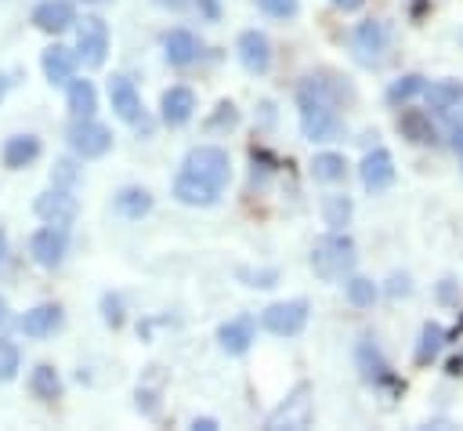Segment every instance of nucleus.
<instances>
[{"instance_id":"obj_36","label":"nucleus","mask_w":463,"mask_h":431,"mask_svg":"<svg viewBox=\"0 0 463 431\" xmlns=\"http://www.w3.org/2000/svg\"><path fill=\"white\" fill-rule=\"evenodd\" d=\"M387 293H391V297H405V293H412V283H409V275H391V283H387Z\"/></svg>"},{"instance_id":"obj_30","label":"nucleus","mask_w":463,"mask_h":431,"mask_svg":"<svg viewBox=\"0 0 463 431\" xmlns=\"http://www.w3.org/2000/svg\"><path fill=\"white\" fill-rule=\"evenodd\" d=\"M351 199L347 196H326V203H322V217H326V225L329 228H344L347 221H351Z\"/></svg>"},{"instance_id":"obj_39","label":"nucleus","mask_w":463,"mask_h":431,"mask_svg":"<svg viewBox=\"0 0 463 431\" xmlns=\"http://www.w3.org/2000/svg\"><path fill=\"white\" fill-rule=\"evenodd\" d=\"M445 373H449V377H459V373H463V355H452V359L445 362Z\"/></svg>"},{"instance_id":"obj_12","label":"nucleus","mask_w":463,"mask_h":431,"mask_svg":"<svg viewBox=\"0 0 463 431\" xmlns=\"http://www.w3.org/2000/svg\"><path fill=\"white\" fill-rule=\"evenodd\" d=\"M72 22H76L72 0H43V4H36V11H33V25H36L40 33H65Z\"/></svg>"},{"instance_id":"obj_35","label":"nucleus","mask_w":463,"mask_h":431,"mask_svg":"<svg viewBox=\"0 0 463 431\" xmlns=\"http://www.w3.org/2000/svg\"><path fill=\"white\" fill-rule=\"evenodd\" d=\"M242 279H250L246 286H275V268H268V272H239Z\"/></svg>"},{"instance_id":"obj_8","label":"nucleus","mask_w":463,"mask_h":431,"mask_svg":"<svg viewBox=\"0 0 463 431\" xmlns=\"http://www.w3.org/2000/svg\"><path fill=\"white\" fill-rule=\"evenodd\" d=\"M76 51H80L83 65H90V69H98V65L105 62V54H109V25H105L98 14H90V18L80 22Z\"/></svg>"},{"instance_id":"obj_10","label":"nucleus","mask_w":463,"mask_h":431,"mask_svg":"<svg viewBox=\"0 0 463 431\" xmlns=\"http://www.w3.org/2000/svg\"><path fill=\"white\" fill-rule=\"evenodd\" d=\"M235 47H239V62H242L246 72L260 76V72L271 69V40H268L260 29H246Z\"/></svg>"},{"instance_id":"obj_33","label":"nucleus","mask_w":463,"mask_h":431,"mask_svg":"<svg viewBox=\"0 0 463 431\" xmlns=\"http://www.w3.org/2000/svg\"><path fill=\"white\" fill-rule=\"evenodd\" d=\"M257 4H260V11L271 14V18H293L297 7H300V0H257Z\"/></svg>"},{"instance_id":"obj_6","label":"nucleus","mask_w":463,"mask_h":431,"mask_svg":"<svg viewBox=\"0 0 463 431\" xmlns=\"http://www.w3.org/2000/svg\"><path fill=\"white\" fill-rule=\"evenodd\" d=\"M315 417V406H311V384L300 380L293 388V395L268 417V427H307Z\"/></svg>"},{"instance_id":"obj_15","label":"nucleus","mask_w":463,"mask_h":431,"mask_svg":"<svg viewBox=\"0 0 463 431\" xmlns=\"http://www.w3.org/2000/svg\"><path fill=\"white\" fill-rule=\"evenodd\" d=\"M109 101H112L119 120H127V123L141 120V98H137V91H134V83L127 76H112L109 80Z\"/></svg>"},{"instance_id":"obj_28","label":"nucleus","mask_w":463,"mask_h":431,"mask_svg":"<svg viewBox=\"0 0 463 431\" xmlns=\"http://www.w3.org/2000/svg\"><path fill=\"white\" fill-rule=\"evenodd\" d=\"M116 210L123 217H145L152 210V192L148 188H123L116 196Z\"/></svg>"},{"instance_id":"obj_25","label":"nucleus","mask_w":463,"mask_h":431,"mask_svg":"<svg viewBox=\"0 0 463 431\" xmlns=\"http://www.w3.org/2000/svg\"><path fill=\"white\" fill-rule=\"evenodd\" d=\"M344 174H347V159H344L340 152H318V156L311 159V177H315V181L333 185V181H344Z\"/></svg>"},{"instance_id":"obj_32","label":"nucleus","mask_w":463,"mask_h":431,"mask_svg":"<svg viewBox=\"0 0 463 431\" xmlns=\"http://www.w3.org/2000/svg\"><path fill=\"white\" fill-rule=\"evenodd\" d=\"M18 369V348L11 340H0V380H11Z\"/></svg>"},{"instance_id":"obj_23","label":"nucleus","mask_w":463,"mask_h":431,"mask_svg":"<svg viewBox=\"0 0 463 431\" xmlns=\"http://www.w3.org/2000/svg\"><path fill=\"white\" fill-rule=\"evenodd\" d=\"M72 69H76V58H72L69 47L54 43V47L43 51V76H47L51 83H69V80H72Z\"/></svg>"},{"instance_id":"obj_42","label":"nucleus","mask_w":463,"mask_h":431,"mask_svg":"<svg viewBox=\"0 0 463 431\" xmlns=\"http://www.w3.org/2000/svg\"><path fill=\"white\" fill-rule=\"evenodd\" d=\"M452 148H456V152H463V127H456V130H452Z\"/></svg>"},{"instance_id":"obj_27","label":"nucleus","mask_w":463,"mask_h":431,"mask_svg":"<svg viewBox=\"0 0 463 431\" xmlns=\"http://www.w3.org/2000/svg\"><path fill=\"white\" fill-rule=\"evenodd\" d=\"M29 388H33V395H36V398L54 402V398L61 395V377H58V369H54V366L40 362V366L33 369V377H29Z\"/></svg>"},{"instance_id":"obj_21","label":"nucleus","mask_w":463,"mask_h":431,"mask_svg":"<svg viewBox=\"0 0 463 431\" xmlns=\"http://www.w3.org/2000/svg\"><path fill=\"white\" fill-rule=\"evenodd\" d=\"M163 51H166V62H170V65H188V62H195V54H199V40H195L188 29H170V33L163 36Z\"/></svg>"},{"instance_id":"obj_34","label":"nucleus","mask_w":463,"mask_h":431,"mask_svg":"<svg viewBox=\"0 0 463 431\" xmlns=\"http://www.w3.org/2000/svg\"><path fill=\"white\" fill-rule=\"evenodd\" d=\"M235 123H239V112H235V105H232V101H221V105H217V112L206 120V127H210V130H217V127H235Z\"/></svg>"},{"instance_id":"obj_20","label":"nucleus","mask_w":463,"mask_h":431,"mask_svg":"<svg viewBox=\"0 0 463 431\" xmlns=\"http://www.w3.org/2000/svg\"><path fill=\"white\" fill-rule=\"evenodd\" d=\"M423 94H427V105L434 112H452L463 105V83L459 80H434L423 87Z\"/></svg>"},{"instance_id":"obj_45","label":"nucleus","mask_w":463,"mask_h":431,"mask_svg":"<svg viewBox=\"0 0 463 431\" xmlns=\"http://www.w3.org/2000/svg\"><path fill=\"white\" fill-rule=\"evenodd\" d=\"M7 322V304H4V297H0V326Z\"/></svg>"},{"instance_id":"obj_31","label":"nucleus","mask_w":463,"mask_h":431,"mask_svg":"<svg viewBox=\"0 0 463 431\" xmlns=\"http://www.w3.org/2000/svg\"><path fill=\"white\" fill-rule=\"evenodd\" d=\"M347 301L354 308H369L376 301V283L373 279H362V275H351L347 279Z\"/></svg>"},{"instance_id":"obj_40","label":"nucleus","mask_w":463,"mask_h":431,"mask_svg":"<svg viewBox=\"0 0 463 431\" xmlns=\"http://www.w3.org/2000/svg\"><path fill=\"white\" fill-rule=\"evenodd\" d=\"M192 427H195V431H213V427H217V420H213V417H195V420H192Z\"/></svg>"},{"instance_id":"obj_44","label":"nucleus","mask_w":463,"mask_h":431,"mask_svg":"<svg viewBox=\"0 0 463 431\" xmlns=\"http://www.w3.org/2000/svg\"><path fill=\"white\" fill-rule=\"evenodd\" d=\"M7 91H11V80H7V76H4V72H0V101H4V98H7Z\"/></svg>"},{"instance_id":"obj_47","label":"nucleus","mask_w":463,"mask_h":431,"mask_svg":"<svg viewBox=\"0 0 463 431\" xmlns=\"http://www.w3.org/2000/svg\"><path fill=\"white\" fill-rule=\"evenodd\" d=\"M90 4H101V0H90Z\"/></svg>"},{"instance_id":"obj_11","label":"nucleus","mask_w":463,"mask_h":431,"mask_svg":"<svg viewBox=\"0 0 463 431\" xmlns=\"http://www.w3.org/2000/svg\"><path fill=\"white\" fill-rule=\"evenodd\" d=\"M358 170H362V185L369 192H383L394 181V156L387 148H373V152H365Z\"/></svg>"},{"instance_id":"obj_24","label":"nucleus","mask_w":463,"mask_h":431,"mask_svg":"<svg viewBox=\"0 0 463 431\" xmlns=\"http://www.w3.org/2000/svg\"><path fill=\"white\" fill-rule=\"evenodd\" d=\"M94 109H98L94 83L90 80H69V112L76 120H83V116H94Z\"/></svg>"},{"instance_id":"obj_1","label":"nucleus","mask_w":463,"mask_h":431,"mask_svg":"<svg viewBox=\"0 0 463 431\" xmlns=\"http://www.w3.org/2000/svg\"><path fill=\"white\" fill-rule=\"evenodd\" d=\"M232 181V159L217 145H199L184 156L181 174L174 181V196L184 206H210Z\"/></svg>"},{"instance_id":"obj_2","label":"nucleus","mask_w":463,"mask_h":431,"mask_svg":"<svg viewBox=\"0 0 463 431\" xmlns=\"http://www.w3.org/2000/svg\"><path fill=\"white\" fill-rule=\"evenodd\" d=\"M344 94L340 83H329L322 76H307L297 87V109H300V130L307 141H333L340 134L336 98Z\"/></svg>"},{"instance_id":"obj_9","label":"nucleus","mask_w":463,"mask_h":431,"mask_svg":"<svg viewBox=\"0 0 463 431\" xmlns=\"http://www.w3.org/2000/svg\"><path fill=\"white\" fill-rule=\"evenodd\" d=\"M354 359H358V369H362L365 384H373V388H391V391H405V384L391 373V366L383 362V355L376 351L373 340H362L358 351H354Z\"/></svg>"},{"instance_id":"obj_37","label":"nucleus","mask_w":463,"mask_h":431,"mask_svg":"<svg viewBox=\"0 0 463 431\" xmlns=\"http://www.w3.org/2000/svg\"><path fill=\"white\" fill-rule=\"evenodd\" d=\"M101 304H105V319H109L112 326H119V322H123V315H119V301H116V297H105Z\"/></svg>"},{"instance_id":"obj_13","label":"nucleus","mask_w":463,"mask_h":431,"mask_svg":"<svg viewBox=\"0 0 463 431\" xmlns=\"http://www.w3.org/2000/svg\"><path fill=\"white\" fill-rule=\"evenodd\" d=\"M351 43H354V51H358L362 62H376L380 51H387V29L380 22H373V18H365V22L354 25Z\"/></svg>"},{"instance_id":"obj_38","label":"nucleus","mask_w":463,"mask_h":431,"mask_svg":"<svg viewBox=\"0 0 463 431\" xmlns=\"http://www.w3.org/2000/svg\"><path fill=\"white\" fill-rule=\"evenodd\" d=\"M199 11L213 22V18H221V7H217V0H199Z\"/></svg>"},{"instance_id":"obj_19","label":"nucleus","mask_w":463,"mask_h":431,"mask_svg":"<svg viewBox=\"0 0 463 431\" xmlns=\"http://www.w3.org/2000/svg\"><path fill=\"white\" fill-rule=\"evenodd\" d=\"M217 340H221V348H224L228 355H242V351L250 348V340H253V319H250V315H239V319L224 322V326L217 330Z\"/></svg>"},{"instance_id":"obj_5","label":"nucleus","mask_w":463,"mask_h":431,"mask_svg":"<svg viewBox=\"0 0 463 431\" xmlns=\"http://www.w3.org/2000/svg\"><path fill=\"white\" fill-rule=\"evenodd\" d=\"M69 145H72L76 156L98 159V156H105V152L112 148V134H109V127H101L98 120L83 116V120H76V123L69 127Z\"/></svg>"},{"instance_id":"obj_7","label":"nucleus","mask_w":463,"mask_h":431,"mask_svg":"<svg viewBox=\"0 0 463 431\" xmlns=\"http://www.w3.org/2000/svg\"><path fill=\"white\" fill-rule=\"evenodd\" d=\"M29 250H33L36 264L58 268L61 257H65V250H69V228L65 225H43V228H36L33 239H29Z\"/></svg>"},{"instance_id":"obj_14","label":"nucleus","mask_w":463,"mask_h":431,"mask_svg":"<svg viewBox=\"0 0 463 431\" xmlns=\"http://www.w3.org/2000/svg\"><path fill=\"white\" fill-rule=\"evenodd\" d=\"M36 214L47 221V225H69L72 221V214H76V199L69 196V188H51V192H43L40 199H36Z\"/></svg>"},{"instance_id":"obj_26","label":"nucleus","mask_w":463,"mask_h":431,"mask_svg":"<svg viewBox=\"0 0 463 431\" xmlns=\"http://www.w3.org/2000/svg\"><path fill=\"white\" fill-rule=\"evenodd\" d=\"M441 344H445V330L438 326V322H423V330H420V344H416V366H430L434 359H438V351H441Z\"/></svg>"},{"instance_id":"obj_18","label":"nucleus","mask_w":463,"mask_h":431,"mask_svg":"<svg viewBox=\"0 0 463 431\" xmlns=\"http://www.w3.org/2000/svg\"><path fill=\"white\" fill-rule=\"evenodd\" d=\"M18 326H22L25 337H47V333H54L61 326V308L58 304H36L33 311L22 315Z\"/></svg>"},{"instance_id":"obj_16","label":"nucleus","mask_w":463,"mask_h":431,"mask_svg":"<svg viewBox=\"0 0 463 431\" xmlns=\"http://www.w3.org/2000/svg\"><path fill=\"white\" fill-rule=\"evenodd\" d=\"M159 112H163V123L181 127V123H188L192 112H195V94H192L188 87H170V91H163Z\"/></svg>"},{"instance_id":"obj_22","label":"nucleus","mask_w":463,"mask_h":431,"mask_svg":"<svg viewBox=\"0 0 463 431\" xmlns=\"http://www.w3.org/2000/svg\"><path fill=\"white\" fill-rule=\"evenodd\" d=\"M36 156H40V141H36L33 134H14V138H7V145H4V167H7V170H22V167H29Z\"/></svg>"},{"instance_id":"obj_41","label":"nucleus","mask_w":463,"mask_h":431,"mask_svg":"<svg viewBox=\"0 0 463 431\" xmlns=\"http://www.w3.org/2000/svg\"><path fill=\"white\" fill-rule=\"evenodd\" d=\"M365 0H333V7H340V11H358Z\"/></svg>"},{"instance_id":"obj_3","label":"nucleus","mask_w":463,"mask_h":431,"mask_svg":"<svg viewBox=\"0 0 463 431\" xmlns=\"http://www.w3.org/2000/svg\"><path fill=\"white\" fill-rule=\"evenodd\" d=\"M358 254H354V239L344 235L340 228H333L329 235H322L315 246H311V268L318 279L333 283V279H344L351 268H354Z\"/></svg>"},{"instance_id":"obj_17","label":"nucleus","mask_w":463,"mask_h":431,"mask_svg":"<svg viewBox=\"0 0 463 431\" xmlns=\"http://www.w3.org/2000/svg\"><path fill=\"white\" fill-rule=\"evenodd\" d=\"M398 134L405 141H412V145H434L438 141V130H434V123H430V116L423 109H402Z\"/></svg>"},{"instance_id":"obj_4","label":"nucleus","mask_w":463,"mask_h":431,"mask_svg":"<svg viewBox=\"0 0 463 431\" xmlns=\"http://www.w3.org/2000/svg\"><path fill=\"white\" fill-rule=\"evenodd\" d=\"M260 326L275 337H297L307 326V301L293 297V301H275L260 311Z\"/></svg>"},{"instance_id":"obj_43","label":"nucleus","mask_w":463,"mask_h":431,"mask_svg":"<svg viewBox=\"0 0 463 431\" xmlns=\"http://www.w3.org/2000/svg\"><path fill=\"white\" fill-rule=\"evenodd\" d=\"M156 4H159V7H170V11H177V7H184L188 0H156Z\"/></svg>"},{"instance_id":"obj_46","label":"nucleus","mask_w":463,"mask_h":431,"mask_svg":"<svg viewBox=\"0 0 463 431\" xmlns=\"http://www.w3.org/2000/svg\"><path fill=\"white\" fill-rule=\"evenodd\" d=\"M4 254H7V235L0 232V257H4Z\"/></svg>"},{"instance_id":"obj_29","label":"nucleus","mask_w":463,"mask_h":431,"mask_svg":"<svg viewBox=\"0 0 463 431\" xmlns=\"http://www.w3.org/2000/svg\"><path fill=\"white\" fill-rule=\"evenodd\" d=\"M423 87H427V83H423V76H420V72H405L402 80H394V83L387 87V101H391V105H405V101H409V98H416Z\"/></svg>"}]
</instances>
